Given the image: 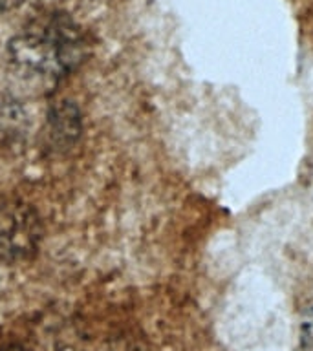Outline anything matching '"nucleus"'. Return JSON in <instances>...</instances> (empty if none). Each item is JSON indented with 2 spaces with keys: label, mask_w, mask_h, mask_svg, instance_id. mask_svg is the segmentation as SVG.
<instances>
[{
  "label": "nucleus",
  "mask_w": 313,
  "mask_h": 351,
  "mask_svg": "<svg viewBox=\"0 0 313 351\" xmlns=\"http://www.w3.org/2000/svg\"><path fill=\"white\" fill-rule=\"evenodd\" d=\"M86 35L62 13H49L30 22L10 44L11 60L24 73L59 81L86 57Z\"/></svg>",
  "instance_id": "1"
},
{
  "label": "nucleus",
  "mask_w": 313,
  "mask_h": 351,
  "mask_svg": "<svg viewBox=\"0 0 313 351\" xmlns=\"http://www.w3.org/2000/svg\"><path fill=\"white\" fill-rule=\"evenodd\" d=\"M301 344L304 351H313V300L304 307L301 317Z\"/></svg>",
  "instance_id": "2"
},
{
  "label": "nucleus",
  "mask_w": 313,
  "mask_h": 351,
  "mask_svg": "<svg viewBox=\"0 0 313 351\" xmlns=\"http://www.w3.org/2000/svg\"><path fill=\"white\" fill-rule=\"evenodd\" d=\"M5 5V0H0V13H2V10H4Z\"/></svg>",
  "instance_id": "3"
}]
</instances>
